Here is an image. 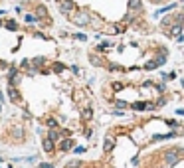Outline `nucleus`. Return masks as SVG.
Masks as SVG:
<instances>
[{"label": "nucleus", "mask_w": 184, "mask_h": 168, "mask_svg": "<svg viewBox=\"0 0 184 168\" xmlns=\"http://www.w3.org/2000/svg\"><path fill=\"white\" fill-rule=\"evenodd\" d=\"M87 152V146H73V154H83Z\"/></svg>", "instance_id": "dca6fc26"}, {"label": "nucleus", "mask_w": 184, "mask_h": 168, "mask_svg": "<svg viewBox=\"0 0 184 168\" xmlns=\"http://www.w3.org/2000/svg\"><path fill=\"white\" fill-rule=\"evenodd\" d=\"M0 113H2V103H0Z\"/></svg>", "instance_id": "bb28decb"}, {"label": "nucleus", "mask_w": 184, "mask_h": 168, "mask_svg": "<svg viewBox=\"0 0 184 168\" xmlns=\"http://www.w3.org/2000/svg\"><path fill=\"white\" fill-rule=\"evenodd\" d=\"M113 91H119V89H125V83L123 81H113Z\"/></svg>", "instance_id": "f8f14e48"}, {"label": "nucleus", "mask_w": 184, "mask_h": 168, "mask_svg": "<svg viewBox=\"0 0 184 168\" xmlns=\"http://www.w3.org/2000/svg\"><path fill=\"white\" fill-rule=\"evenodd\" d=\"M166 105V97H158L156 99V107H164Z\"/></svg>", "instance_id": "6ab92c4d"}, {"label": "nucleus", "mask_w": 184, "mask_h": 168, "mask_svg": "<svg viewBox=\"0 0 184 168\" xmlns=\"http://www.w3.org/2000/svg\"><path fill=\"white\" fill-rule=\"evenodd\" d=\"M46 125H48V127H50V129H56V127H57V121H56V119H53V117H50V119H48V121H46Z\"/></svg>", "instance_id": "4468645a"}, {"label": "nucleus", "mask_w": 184, "mask_h": 168, "mask_svg": "<svg viewBox=\"0 0 184 168\" xmlns=\"http://www.w3.org/2000/svg\"><path fill=\"white\" fill-rule=\"evenodd\" d=\"M32 65L38 67V69H42V67L48 65V60H46L44 56H36V57H32Z\"/></svg>", "instance_id": "0eeeda50"}, {"label": "nucleus", "mask_w": 184, "mask_h": 168, "mask_svg": "<svg viewBox=\"0 0 184 168\" xmlns=\"http://www.w3.org/2000/svg\"><path fill=\"white\" fill-rule=\"evenodd\" d=\"M14 137H16V138L20 141V138L24 137V134H22V129H14Z\"/></svg>", "instance_id": "aec40b11"}, {"label": "nucleus", "mask_w": 184, "mask_h": 168, "mask_svg": "<svg viewBox=\"0 0 184 168\" xmlns=\"http://www.w3.org/2000/svg\"><path fill=\"white\" fill-rule=\"evenodd\" d=\"M176 115H180V117H184V109H176Z\"/></svg>", "instance_id": "a878e982"}, {"label": "nucleus", "mask_w": 184, "mask_h": 168, "mask_svg": "<svg viewBox=\"0 0 184 168\" xmlns=\"http://www.w3.org/2000/svg\"><path fill=\"white\" fill-rule=\"evenodd\" d=\"M65 69H69L65 64H61V61H53L52 64V71L53 73H65Z\"/></svg>", "instance_id": "6e6552de"}, {"label": "nucleus", "mask_w": 184, "mask_h": 168, "mask_svg": "<svg viewBox=\"0 0 184 168\" xmlns=\"http://www.w3.org/2000/svg\"><path fill=\"white\" fill-rule=\"evenodd\" d=\"M162 160H164V164L168 168H172V166H176L178 162H182V154L178 152V148H170L162 154Z\"/></svg>", "instance_id": "f257e3e1"}, {"label": "nucleus", "mask_w": 184, "mask_h": 168, "mask_svg": "<svg viewBox=\"0 0 184 168\" xmlns=\"http://www.w3.org/2000/svg\"><path fill=\"white\" fill-rule=\"evenodd\" d=\"M4 95H6V93H4V91H0V103H4V101H6V99H4Z\"/></svg>", "instance_id": "393cba45"}, {"label": "nucleus", "mask_w": 184, "mask_h": 168, "mask_svg": "<svg viewBox=\"0 0 184 168\" xmlns=\"http://www.w3.org/2000/svg\"><path fill=\"white\" fill-rule=\"evenodd\" d=\"M61 137H64V133H61L57 127H56V129H50V131H48V138H52L53 142H60Z\"/></svg>", "instance_id": "423d86ee"}, {"label": "nucleus", "mask_w": 184, "mask_h": 168, "mask_svg": "<svg viewBox=\"0 0 184 168\" xmlns=\"http://www.w3.org/2000/svg\"><path fill=\"white\" fill-rule=\"evenodd\" d=\"M73 36H75V40H79V42H85V40H87V36H85L83 32H79V34H73Z\"/></svg>", "instance_id": "a211bd4d"}, {"label": "nucleus", "mask_w": 184, "mask_h": 168, "mask_svg": "<svg viewBox=\"0 0 184 168\" xmlns=\"http://www.w3.org/2000/svg\"><path fill=\"white\" fill-rule=\"evenodd\" d=\"M154 89H156L158 93H164V91H166V85H164V83H156V85H154Z\"/></svg>", "instance_id": "f3484780"}, {"label": "nucleus", "mask_w": 184, "mask_h": 168, "mask_svg": "<svg viewBox=\"0 0 184 168\" xmlns=\"http://www.w3.org/2000/svg\"><path fill=\"white\" fill-rule=\"evenodd\" d=\"M57 146H60L61 152H69V150H73V138H61L60 142H57Z\"/></svg>", "instance_id": "20e7f679"}, {"label": "nucleus", "mask_w": 184, "mask_h": 168, "mask_svg": "<svg viewBox=\"0 0 184 168\" xmlns=\"http://www.w3.org/2000/svg\"><path fill=\"white\" fill-rule=\"evenodd\" d=\"M153 6H160V4H164V0H149Z\"/></svg>", "instance_id": "412c9836"}, {"label": "nucleus", "mask_w": 184, "mask_h": 168, "mask_svg": "<svg viewBox=\"0 0 184 168\" xmlns=\"http://www.w3.org/2000/svg\"><path fill=\"white\" fill-rule=\"evenodd\" d=\"M34 14H36V18H38V20L44 18V20H48V22L52 20V18H50V14H48V8H46V4H38L36 10H34Z\"/></svg>", "instance_id": "7ed1b4c3"}, {"label": "nucleus", "mask_w": 184, "mask_h": 168, "mask_svg": "<svg viewBox=\"0 0 184 168\" xmlns=\"http://www.w3.org/2000/svg\"><path fill=\"white\" fill-rule=\"evenodd\" d=\"M0 164H2V158H0Z\"/></svg>", "instance_id": "cd10ccee"}, {"label": "nucleus", "mask_w": 184, "mask_h": 168, "mask_svg": "<svg viewBox=\"0 0 184 168\" xmlns=\"http://www.w3.org/2000/svg\"><path fill=\"white\" fill-rule=\"evenodd\" d=\"M42 146H44V150H46V152H53V148H56V142H53L52 138H48V137H46L44 141H42Z\"/></svg>", "instance_id": "1a4fd4ad"}, {"label": "nucleus", "mask_w": 184, "mask_h": 168, "mask_svg": "<svg viewBox=\"0 0 184 168\" xmlns=\"http://www.w3.org/2000/svg\"><path fill=\"white\" fill-rule=\"evenodd\" d=\"M6 97L10 99L12 103H20V101H22V93L18 91V87L8 85V89H6Z\"/></svg>", "instance_id": "f03ea898"}, {"label": "nucleus", "mask_w": 184, "mask_h": 168, "mask_svg": "<svg viewBox=\"0 0 184 168\" xmlns=\"http://www.w3.org/2000/svg\"><path fill=\"white\" fill-rule=\"evenodd\" d=\"M168 125H170V127H178V121H174V119H170V121H168Z\"/></svg>", "instance_id": "b1692460"}, {"label": "nucleus", "mask_w": 184, "mask_h": 168, "mask_svg": "<svg viewBox=\"0 0 184 168\" xmlns=\"http://www.w3.org/2000/svg\"><path fill=\"white\" fill-rule=\"evenodd\" d=\"M131 109L133 111H147V103L145 101H137V103L131 105Z\"/></svg>", "instance_id": "9d476101"}, {"label": "nucleus", "mask_w": 184, "mask_h": 168, "mask_svg": "<svg viewBox=\"0 0 184 168\" xmlns=\"http://www.w3.org/2000/svg\"><path fill=\"white\" fill-rule=\"evenodd\" d=\"M115 105H117V109H127V107H129L127 101H121V99H117V101H115Z\"/></svg>", "instance_id": "2eb2a0df"}, {"label": "nucleus", "mask_w": 184, "mask_h": 168, "mask_svg": "<svg viewBox=\"0 0 184 168\" xmlns=\"http://www.w3.org/2000/svg\"><path fill=\"white\" fill-rule=\"evenodd\" d=\"M113 115H115V117H121V115H125V113H123V109H117V111H113Z\"/></svg>", "instance_id": "5701e85b"}, {"label": "nucleus", "mask_w": 184, "mask_h": 168, "mask_svg": "<svg viewBox=\"0 0 184 168\" xmlns=\"http://www.w3.org/2000/svg\"><path fill=\"white\" fill-rule=\"evenodd\" d=\"M113 148H115V138H113L111 134H105V138H103V150H105V152H111Z\"/></svg>", "instance_id": "39448f33"}, {"label": "nucleus", "mask_w": 184, "mask_h": 168, "mask_svg": "<svg viewBox=\"0 0 184 168\" xmlns=\"http://www.w3.org/2000/svg\"><path fill=\"white\" fill-rule=\"evenodd\" d=\"M40 168H53V164H50V162H40Z\"/></svg>", "instance_id": "4be33fe9"}, {"label": "nucleus", "mask_w": 184, "mask_h": 168, "mask_svg": "<svg viewBox=\"0 0 184 168\" xmlns=\"http://www.w3.org/2000/svg\"><path fill=\"white\" fill-rule=\"evenodd\" d=\"M65 168H81V162L79 160H69V162H65Z\"/></svg>", "instance_id": "9b49d317"}, {"label": "nucleus", "mask_w": 184, "mask_h": 168, "mask_svg": "<svg viewBox=\"0 0 184 168\" xmlns=\"http://www.w3.org/2000/svg\"><path fill=\"white\" fill-rule=\"evenodd\" d=\"M91 117H93V109H91V107L89 109H83V119L87 121V119H91Z\"/></svg>", "instance_id": "ddd939ff"}]
</instances>
